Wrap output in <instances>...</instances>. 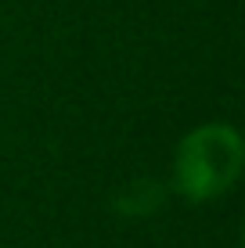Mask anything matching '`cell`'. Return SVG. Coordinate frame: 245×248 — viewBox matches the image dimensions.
Here are the masks:
<instances>
[{
  "mask_svg": "<svg viewBox=\"0 0 245 248\" xmlns=\"http://www.w3.org/2000/svg\"><path fill=\"white\" fill-rule=\"evenodd\" d=\"M245 144L231 123H202L180 137L173 155V187L188 202L224 198L242 176Z\"/></svg>",
  "mask_w": 245,
  "mask_h": 248,
  "instance_id": "1",
  "label": "cell"
}]
</instances>
